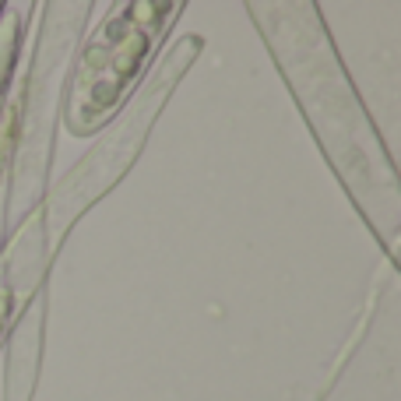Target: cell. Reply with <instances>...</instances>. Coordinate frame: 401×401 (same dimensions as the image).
I'll return each instance as SVG.
<instances>
[{"label": "cell", "mask_w": 401, "mask_h": 401, "mask_svg": "<svg viewBox=\"0 0 401 401\" xmlns=\"http://www.w3.org/2000/svg\"><path fill=\"white\" fill-rule=\"evenodd\" d=\"M173 11H176L173 4H138L127 11V18H116L102 28V36L91 43L78 78L74 113H71L74 134H85L88 123H96L102 113L113 109L123 85L138 74L159 25L166 21L162 14H173Z\"/></svg>", "instance_id": "1"}, {"label": "cell", "mask_w": 401, "mask_h": 401, "mask_svg": "<svg viewBox=\"0 0 401 401\" xmlns=\"http://www.w3.org/2000/svg\"><path fill=\"white\" fill-rule=\"evenodd\" d=\"M0 321H4V299H0Z\"/></svg>", "instance_id": "2"}]
</instances>
